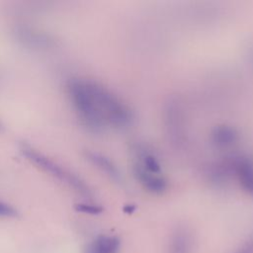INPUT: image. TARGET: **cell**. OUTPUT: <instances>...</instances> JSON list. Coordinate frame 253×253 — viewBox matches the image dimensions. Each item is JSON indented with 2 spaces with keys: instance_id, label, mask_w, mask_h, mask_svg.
Returning a JSON list of instances; mask_svg holds the SVG:
<instances>
[{
  "instance_id": "6da1fadb",
  "label": "cell",
  "mask_w": 253,
  "mask_h": 253,
  "mask_svg": "<svg viewBox=\"0 0 253 253\" xmlns=\"http://www.w3.org/2000/svg\"><path fill=\"white\" fill-rule=\"evenodd\" d=\"M87 85L96 110L105 125L123 127L131 124L132 112L118 96L96 81L87 80Z\"/></svg>"
},
{
  "instance_id": "7a4b0ae2",
  "label": "cell",
  "mask_w": 253,
  "mask_h": 253,
  "mask_svg": "<svg viewBox=\"0 0 253 253\" xmlns=\"http://www.w3.org/2000/svg\"><path fill=\"white\" fill-rule=\"evenodd\" d=\"M67 91L82 124L93 132L102 131L106 125L94 106L87 81L85 79H71L67 84Z\"/></svg>"
},
{
  "instance_id": "3957f363",
  "label": "cell",
  "mask_w": 253,
  "mask_h": 253,
  "mask_svg": "<svg viewBox=\"0 0 253 253\" xmlns=\"http://www.w3.org/2000/svg\"><path fill=\"white\" fill-rule=\"evenodd\" d=\"M22 152L34 164H36L45 172L50 173L53 177L57 178L62 183L67 184L76 192L85 196H89L91 194L90 188L88 187V185L85 183L84 180H82L73 172L63 168L61 165L57 164L47 156L35 150L32 147H27V146H24L22 148Z\"/></svg>"
},
{
  "instance_id": "277c9868",
  "label": "cell",
  "mask_w": 253,
  "mask_h": 253,
  "mask_svg": "<svg viewBox=\"0 0 253 253\" xmlns=\"http://www.w3.org/2000/svg\"><path fill=\"white\" fill-rule=\"evenodd\" d=\"M133 175L136 181L149 193L162 194L167 189V181L160 174L151 173L140 165L135 164L133 167Z\"/></svg>"
},
{
  "instance_id": "5b68a950",
  "label": "cell",
  "mask_w": 253,
  "mask_h": 253,
  "mask_svg": "<svg viewBox=\"0 0 253 253\" xmlns=\"http://www.w3.org/2000/svg\"><path fill=\"white\" fill-rule=\"evenodd\" d=\"M193 241L191 232L187 228L179 226L171 234L168 253H192L194 246Z\"/></svg>"
},
{
  "instance_id": "8992f818",
  "label": "cell",
  "mask_w": 253,
  "mask_h": 253,
  "mask_svg": "<svg viewBox=\"0 0 253 253\" xmlns=\"http://www.w3.org/2000/svg\"><path fill=\"white\" fill-rule=\"evenodd\" d=\"M234 170L241 188L250 196H253V159L239 157L234 164Z\"/></svg>"
},
{
  "instance_id": "52a82bcc",
  "label": "cell",
  "mask_w": 253,
  "mask_h": 253,
  "mask_svg": "<svg viewBox=\"0 0 253 253\" xmlns=\"http://www.w3.org/2000/svg\"><path fill=\"white\" fill-rule=\"evenodd\" d=\"M239 135L235 127L228 125L216 126L211 133V142L218 148H228L238 141Z\"/></svg>"
},
{
  "instance_id": "ba28073f",
  "label": "cell",
  "mask_w": 253,
  "mask_h": 253,
  "mask_svg": "<svg viewBox=\"0 0 253 253\" xmlns=\"http://www.w3.org/2000/svg\"><path fill=\"white\" fill-rule=\"evenodd\" d=\"M87 159L94 164L98 169H100L105 175H107L110 179L115 182L122 181V175L119 168L116 164L107 156L102 153L96 151H87L86 152Z\"/></svg>"
},
{
  "instance_id": "9c48e42d",
  "label": "cell",
  "mask_w": 253,
  "mask_h": 253,
  "mask_svg": "<svg viewBox=\"0 0 253 253\" xmlns=\"http://www.w3.org/2000/svg\"><path fill=\"white\" fill-rule=\"evenodd\" d=\"M121 241L116 236L101 235L91 241L84 250V253H118Z\"/></svg>"
},
{
  "instance_id": "30bf717a",
  "label": "cell",
  "mask_w": 253,
  "mask_h": 253,
  "mask_svg": "<svg viewBox=\"0 0 253 253\" xmlns=\"http://www.w3.org/2000/svg\"><path fill=\"white\" fill-rule=\"evenodd\" d=\"M138 165H140L142 168H144L145 170L151 172V173H156V174H160L161 172V165L159 163V161L157 160V158L151 154V153H143L140 156V162L137 163Z\"/></svg>"
},
{
  "instance_id": "8fae6325",
  "label": "cell",
  "mask_w": 253,
  "mask_h": 253,
  "mask_svg": "<svg viewBox=\"0 0 253 253\" xmlns=\"http://www.w3.org/2000/svg\"><path fill=\"white\" fill-rule=\"evenodd\" d=\"M75 210L80 212L89 213V214H98L103 211V209L100 206L92 205V204H86V203H80L75 205Z\"/></svg>"
},
{
  "instance_id": "7c38bea8",
  "label": "cell",
  "mask_w": 253,
  "mask_h": 253,
  "mask_svg": "<svg viewBox=\"0 0 253 253\" xmlns=\"http://www.w3.org/2000/svg\"><path fill=\"white\" fill-rule=\"evenodd\" d=\"M18 214L15 208L11 205L0 201V216L2 217H15Z\"/></svg>"
},
{
  "instance_id": "4fadbf2b",
  "label": "cell",
  "mask_w": 253,
  "mask_h": 253,
  "mask_svg": "<svg viewBox=\"0 0 253 253\" xmlns=\"http://www.w3.org/2000/svg\"><path fill=\"white\" fill-rule=\"evenodd\" d=\"M233 253H253V239H250L249 241L245 242Z\"/></svg>"
},
{
  "instance_id": "5bb4252c",
  "label": "cell",
  "mask_w": 253,
  "mask_h": 253,
  "mask_svg": "<svg viewBox=\"0 0 253 253\" xmlns=\"http://www.w3.org/2000/svg\"><path fill=\"white\" fill-rule=\"evenodd\" d=\"M2 128V125H1V123H0V129Z\"/></svg>"
}]
</instances>
